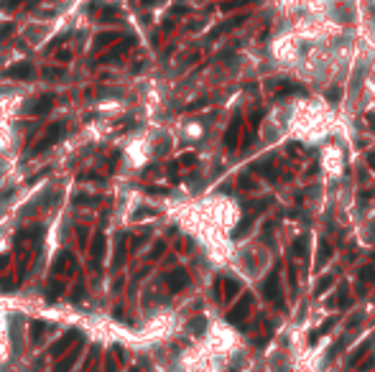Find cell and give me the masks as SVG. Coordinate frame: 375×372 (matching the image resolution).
I'll use <instances>...</instances> for the list:
<instances>
[{"mask_svg": "<svg viewBox=\"0 0 375 372\" xmlns=\"http://www.w3.org/2000/svg\"><path fill=\"white\" fill-rule=\"evenodd\" d=\"M64 133H67L64 123H54V125H49V128H46V133H43V135L36 140V145L26 153V158L38 156V153H43V151H49V148H51L56 140H62V138H64Z\"/></svg>", "mask_w": 375, "mask_h": 372, "instance_id": "cell-1", "label": "cell"}, {"mask_svg": "<svg viewBox=\"0 0 375 372\" xmlns=\"http://www.w3.org/2000/svg\"><path fill=\"white\" fill-rule=\"evenodd\" d=\"M74 271H77V260H74V255L69 250H62L56 255V263H54V275L56 278H67L72 275Z\"/></svg>", "mask_w": 375, "mask_h": 372, "instance_id": "cell-2", "label": "cell"}, {"mask_svg": "<svg viewBox=\"0 0 375 372\" xmlns=\"http://www.w3.org/2000/svg\"><path fill=\"white\" fill-rule=\"evenodd\" d=\"M263 296L268 301L273 304H281V280H278V268H273L271 273H268L265 283H263Z\"/></svg>", "mask_w": 375, "mask_h": 372, "instance_id": "cell-3", "label": "cell"}, {"mask_svg": "<svg viewBox=\"0 0 375 372\" xmlns=\"http://www.w3.org/2000/svg\"><path fill=\"white\" fill-rule=\"evenodd\" d=\"M250 306H253V299H250V293H245L243 299H240V301L227 311V321H230V324H240V321H245V316L250 314Z\"/></svg>", "mask_w": 375, "mask_h": 372, "instance_id": "cell-4", "label": "cell"}, {"mask_svg": "<svg viewBox=\"0 0 375 372\" xmlns=\"http://www.w3.org/2000/svg\"><path fill=\"white\" fill-rule=\"evenodd\" d=\"M102 255H105V235H102V232H97V235H95V240H92V250H89V265H92V273H95V275L100 273Z\"/></svg>", "mask_w": 375, "mask_h": 372, "instance_id": "cell-5", "label": "cell"}, {"mask_svg": "<svg viewBox=\"0 0 375 372\" xmlns=\"http://www.w3.org/2000/svg\"><path fill=\"white\" fill-rule=\"evenodd\" d=\"M51 105H54V95H43V97H36V100L28 102V105L23 107V112H28V115H43V112L51 110Z\"/></svg>", "mask_w": 375, "mask_h": 372, "instance_id": "cell-6", "label": "cell"}, {"mask_svg": "<svg viewBox=\"0 0 375 372\" xmlns=\"http://www.w3.org/2000/svg\"><path fill=\"white\" fill-rule=\"evenodd\" d=\"M163 280H166V286H169L171 291H182V288L189 286V273L184 271V268H176V271H171Z\"/></svg>", "mask_w": 375, "mask_h": 372, "instance_id": "cell-7", "label": "cell"}, {"mask_svg": "<svg viewBox=\"0 0 375 372\" xmlns=\"http://www.w3.org/2000/svg\"><path fill=\"white\" fill-rule=\"evenodd\" d=\"M130 46H133V38H120V43H117V46H112L110 51H105V54L100 56V62H102V64L115 62V59H120V56H123V54H125Z\"/></svg>", "mask_w": 375, "mask_h": 372, "instance_id": "cell-8", "label": "cell"}, {"mask_svg": "<svg viewBox=\"0 0 375 372\" xmlns=\"http://www.w3.org/2000/svg\"><path fill=\"white\" fill-rule=\"evenodd\" d=\"M79 349H82V339H79L74 347H69V349H67V357H64V360H59V365H56V372H69V370H72V365L79 360Z\"/></svg>", "mask_w": 375, "mask_h": 372, "instance_id": "cell-9", "label": "cell"}, {"mask_svg": "<svg viewBox=\"0 0 375 372\" xmlns=\"http://www.w3.org/2000/svg\"><path fill=\"white\" fill-rule=\"evenodd\" d=\"M82 339V334L77 332V329H72V332H67L62 339H59V341H54V347H51V354L54 357H59V354H62L64 349H69L72 347V341H79Z\"/></svg>", "mask_w": 375, "mask_h": 372, "instance_id": "cell-10", "label": "cell"}, {"mask_svg": "<svg viewBox=\"0 0 375 372\" xmlns=\"http://www.w3.org/2000/svg\"><path fill=\"white\" fill-rule=\"evenodd\" d=\"M3 74H5L8 79H28V77H34V67L26 64V62H21V64H16V67L5 69Z\"/></svg>", "mask_w": 375, "mask_h": 372, "instance_id": "cell-11", "label": "cell"}, {"mask_svg": "<svg viewBox=\"0 0 375 372\" xmlns=\"http://www.w3.org/2000/svg\"><path fill=\"white\" fill-rule=\"evenodd\" d=\"M43 235V227H38V225H34V227H23L18 235H16V245H28V242H36L38 237Z\"/></svg>", "mask_w": 375, "mask_h": 372, "instance_id": "cell-12", "label": "cell"}, {"mask_svg": "<svg viewBox=\"0 0 375 372\" xmlns=\"http://www.w3.org/2000/svg\"><path fill=\"white\" fill-rule=\"evenodd\" d=\"M237 140H240V117H232L227 133H225V148H227V151H235Z\"/></svg>", "mask_w": 375, "mask_h": 372, "instance_id": "cell-13", "label": "cell"}, {"mask_svg": "<svg viewBox=\"0 0 375 372\" xmlns=\"http://www.w3.org/2000/svg\"><path fill=\"white\" fill-rule=\"evenodd\" d=\"M370 347H373V339H365L363 344H360V347H357V349H355V352L350 354L347 365H350V367H357V365H360V360H363V357H365V354L370 352Z\"/></svg>", "mask_w": 375, "mask_h": 372, "instance_id": "cell-14", "label": "cell"}, {"mask_svg": "<svg viewBox=\"0 0 375 372\" xmlns=\"http://www.w3.org/2000/svg\"><path fill=\"white\" fill-rule=\"evenodd\" d=\"M62 293H64V278H56V275H54L51 283H49V288H46V299H49V301H56Z\"/></svg>", "mask_w": 375, "mask_h": 372, "instance_id": "cell-15", "label": "cell"}, {"mask_svg": "<svg viewBox=\"0 0 375 372\" xmlns=\"http://www.w3.org/2000/svg\"><path fill=\"white\" fill-rule=\"evenodd\" d=\"M347 304H350V291H347V286H342V288L332 296V299L327 301L329 308H335V306H347Z\"/></svg>", "mask_w": 375, "mask_h": 372, "instance_id": "cell-16", "label": "cell"}, {"mask_svg": "<svg viewBox=\"0 0 375 372\" xmlns=\"http://www.w3.org/2000/svg\"><path fill=\"white\" fill-rule=\"evenodd\" d=\"M245 21V16H240V18H230L227 23H225V26H220V28H215V31L212 34H209V38H217V36H222V34H227V31H232V28L235 26H240V23H243Z\"/></svg>", "mask_w": 375, "mask_h": 372, "instance_id": "cell-17", "label": "cell"}, {"mask_svg": "<svg viewBox=\"0 0 375 372\" xmlns=\"http://www.w3.org/2000/svg\"><path fill=\"white\" fill-rule=\"evenodd\" d=\"M120 38H123V36H120L117 31H108V34H100V36L95 38V46H97V49H102V46H110L112 41H120Z\"/></svg>", "mask_w": 375, "mask_h": 372, "instance_id": "cell-18", "label": "cell"}, {"mask_svg": "<svg viewBox=\"0 0 375 372\" xmlns=\"http://www.w3.org/2000/svg\"><path fill=\"white\" fill-rule=\"evenodd\" d=\"M125 235H120L117 237V252H115V260H112V268H120L123 265V260H125Z\"/></svg>", "mask_w": 375, "mask_h": 372, "instance_id": "cell-19", "label": "cell"}, {"mask_svg": "<svg viewBox=\"0 0 375 372\" xmlns=\"http://www.w3.org/2000/svg\"><path fill=\"white\" fill-rule=\"evenodd\" d=\"M117 18H120V10H117L115 5H105L102 13H100V21H102V23H112V21H117Z\"/></svg>", "mask_w": 375, "mask_h": 372, "instance_id": "cell-20", "label": "cell"}, {"mask_svg": "<svg viewBox=\"0 0 375 372\" xmlns=\"http://www.w3.org/2000/svg\"><path fill=\"white\" fill-rule=\"evenodd\" d=\"M329 258H332V247H329L327 242H319V252H317V268H324Z\"/></svg>", "mask_w": 375, "mask_h": 372, "instance_id": "cell-21", "label": "cell"}, {"mask_svg": "<svg viewBox=\"0 0 375 372\" xmlns=\"http://www.w3.org/2000/svg\"><path fill=\"white\" fill-rule=\"evenodd\" d=\"M283 87H276V95H304V89L294 82H281Z\"/></svg>", "mask_w": 375, "mask_h": 372, "instance_id": "cell-22", "label": "cell"}, {"mask_svg": "<svg viewBox=\"0 0 375 372\" xmlns=\"http://www.w3.org/2000/svg\"><path fill=\"white\" fill-rule=\"evenodd\" d=\"M31 326H34V329H31V341H34V344H38V341H41V334L46 332V324H43V321H34Z\"/></svg>", "mask_w": 375, "mask_h": 372, "instance_id": "cell-23", "label": "cell"}, {"mask_svg": "<svg viewBox=\"0 0 375 372\" xmlns=\"http://www.w3.org/2000/svg\"><path fill=\"white\" fill-rule=\"evenodd\" d=\"M240 291V283H237V280H225V299H235V293Z\"/></svg>", "mask_w": 375, "mask_h": 372, "instance_id": "cell-24", "label": "cell"}, {"mask_svg": "<svg viewBox=\"0 0 375 372\" xmlns=\"http://www.w3.org/2000/svg\"><path fill=\"white\" fill-rule=\"evenodd\" d=\"M357 280H360V283H375V268H363L360 275H357Z\"/></svg>", "mask_w": 375, "mask_h": 372, "instance_id": "cell-25", "label": "cell"}, {"mask_svg": "<svg viewBox=\"0 0 375 372\" xmlns=\"http://www.w3.org/2000/svg\"><path fill=\"white\" fill-rule=\"evenodd\" d=\"M245 5H250V0H225V3H222V10L227 13V10H235V8H245Z\"/></svg>", "mask_w": 375, "mask_h": 372, "instance_id": "cell-26", "label": "cell"}, {"mask_svg": "<svg viewBox=\"0 0 375 372\" xmlns=\"http://www.w3.org/2000/svg\"><path fill=\"white\" fill-rule=\"evenodd\" d=\"M332 280H335L332 275H322V278L317 280V288H314V293H317V296H319V293H324L329 286H332Z\"/></svg>", "mask_w": 375, "mask_h": 372, "instance_id": "cell-27", "label": "cell"}, {"mask_svg": "<svg viewBox=\"0 0 375 372\" xmlns=\"http://www.w3.org/2000/svg\"><path fill=\"white\" fill-rule=\"evenodd\" d=\"M250 225H253V217H245L243 222H240V230H235V237H243L250 230Z\"/></svg>", "mask_w": 375, "mask_h": 372, "instance_id": "cell-28", "label": "cell"}, {"mask_svg": "<svg viewBox=\"0 0 375 372\" xmlns=\"http://www.w3.org/2000/svg\"><path fill=\"white\" fill-rule=\"evenodd\" d=\"M97 202H102V197H87V194L74 197V204H97Z\"/></svg>", "mask_w": 375, "mask_h": 372, "instance_id": "cell-29", "label": "cell"}, {"mask_svg": "<svg viewBox=\"0 0 375 372\" xmlns=\"http://www.w3.org/2000/svg\"><path fill=\"white\" fill-rule=\"evenodd\" d=\"M335 324H337V319H335V316H329V319H327V321H324V324L319 326V329H317V332H319V337H322V334H327V332L332 329Z\"/></svg>", "mask_w": 375, "mask_h": 372, "instance_id": "cell-30", "label": "cell"}, {"mask_svg": "<svg viewBox=\"0 0 375 372\" xmlns=\"http://www.w3.org/2000/svg\"><path fill=\"white\" fill-rule=\"evenodd\" d=\"M191 163H197V156L194 153H184L182 158H179V166H191Z\"/></svg>", "mask_w": 375, "mask_h": 372, "instance_id": "cell-31", "label": "cell"}, {"mask_svg": "<svg viewBox=\"0 0 375 372\" xmlns=\"http://www.w3.org/2000/svg\"><path fill=\"white\" fill-rule=\"evenodd\" d=\"M204 324H207L204 319H194L189 326H191V332H194V334H202V332H204Z\"/></svg>", "mask_w": 375, "mask_h": 372, "instance_id": "cell-32", "label": "cell"}, {"mask_svg": "<svg viewBox=\"0 0 375 372\" xmlns=\"http://www.w3.org/2000/svg\"><path fill=\"white\" fill-rule=\"evenodd\" d=\"M43 77H46V79H56V77H64V69H43Z\"/></svg>", "mask_w": 375, "mask_h": 372, "instance_id": "cell-33", "label": "cell"}, {"mask_svg": "<svg viewBox=\"0 0 375 372\" xmlns=\"http://www.w3.org/2000/svg\"><path fill=\"white\" fill-rule=\"evenodd\" d=\"M23 3H36V0H5V10H13V8H18Z\"/></svg>", "mask_w": 375, "mask_h": 372, "instance_id": "cell-34", "label": "cell"}, {"mask_svg": "<svg viewBox=\"0 0 375 372\" xmlns=\"http://www.w3.org/2000/svg\"><path fill=\"white\" fill-rule=\"evenodd\" d=\"M163 247H166V245H163V242H156V247L151 250V255H148V260H156V258L161 255V252H163Z\"/></svg>", "mask_w": 375, "mask_h": 372, "instance_id": "cell-35", "label": "cell"}, {"mask_svg": "<svg viewBox=\"0 0 375 372\" xmlns=\"http://www.w3.org/2000/svg\"><path fill=\"white\" fill-rule=\"evenodd\" d=\"M342 97V89H329V92H327V100L329 102H337Z\"/></svg>", "mask_w": 375, "mask_h": 372, "instance_id": "cell-36", "label": "cell"}, {"mask_svg": "<svg viewBox=\"0 0 375 372\" xmlns=\"http://www.w3.org/2000/svg\"><path fill=\"white\" fill-rule=\"evenodd\" d=\"M373 365H375V357H373V354H370V357H368V360H365V362H363V365H360V370H363V372H365V370H370V367H373Z\"/></svg>", "mask_w": 375, "mask_h": 372, "instance_id": "cell-37", "label": "cell"}, {"mask_svg": "<svg viewBox=\"0 0 375 372\" xmlns=\"http://www.w3.org/2000/svg\"><path fill=\"white\" fill-rule=\"evenodd\" d=\"M82 296H84V286H77V291L72 293V299H74V301H82Z\"/></svg>", "mask_w": 375, "mask_h": 372, "instance_id": "cell-38", "label": "cell"}, {"mask_svg": "<svg viewBox=\"0 0 375 372\" xmlns=\"http://www.w3.org/2000/svg\"><path fill=\"white\" fill-rule=\"evenodd\" d=\"M365 120H368V125H370V130L375 133V112H368V115H365Z\"/></svg>", "mask_w": 375, "mask_h": 372, "instance_id": "cell-39", "label": "cell"}, {"mask_svg": "<svg viewBox=\"0 0 375 372\" xmlns=\"http://www.w3.org/2000/svg\"><path fill=\"white\" fill-rule=\"evenodd\" d=\"M108 372H117V365H115V357H112V354L108 357Z\"/></svg>", "mask_w": 375, "mask_h": 372, "instance_id": "cell-40", "label": "cell"}, {"mask_svg": "<svg viewBox=\"0 0 375 372\" xmlns=\"http://www.w3.org/2000/svg\"><path fill=\"white\" fill-rule=\"evenodd\" d=\"M56 59H59V62H69L72 54H69V51H59V54H56Z\"/></svg>", "mask_w": 375, "mask_h": 372, "instance_id": "cell-41", "label": "cell"}, {"mask_svg": "<svg viewBox=\"0 0 375 372\" xmlns=\"http://www.w3.org/2000/svg\"><path fill=\"white\" fill-rule=\"evenodd\" d=\"M10 34H13V26H5V28H0V36H3V38H5V36H10Z\"/></svg>", "mask_w": 375, "mask_h": 372, "instance_id": "cell-42", "label": "cell"}, {"mask_svg": "<svg viewBox=\"0 0 375 372\" xmlns=\"http://www.w3.org/2000/svg\"><path fill=\"white\" fill-rule=\"evenodd\" d=\"M317 341H319V332H311L309 334V344H317Z\"/></svg>", "mask_w": 375, "mask_h": 372, "instance_id": "cell-43", "label": "cell"}, {"mask_svg": "<svg viewBox=\"0 0 375 372\" xmlns=\"http://www.w3.org/2000/svg\"><path fill=\"white\" fill-rule=\"evenodd\" d=\"M368 163H370V169L375 171V151H373V153H368Z\"/></svg>", "mask_w": 375, "mask_h": 372, "instance_id": "cell-44", "label": "cell"}, {"mask_svg": "<svg viewBox=\"0 0 375 372\" xmlns=\"http://www.w3.org/2000/svg\"><path fill=\"white\" fill-rule=\"evenodd\" d=\"M3 265H5V258H0V271H3Z\"/></svg>", "mask_w": 375, "mask_h": 372, "instance_id": "cell-45", "label": "cell"}, {"mask_svg": "<svg viewBox=\"0 0 375 372\" xmlns=\"http://www.w3.org/2000/svg\"><path fill=\"white\" fill-rule=\"evenodd\" d=\"M89 372H97V370H89Z\"/></svg>", "mask_w": 375, "mask_h": 372, "instance_id": "cell-46", "label": "cell"}]
</instances>
